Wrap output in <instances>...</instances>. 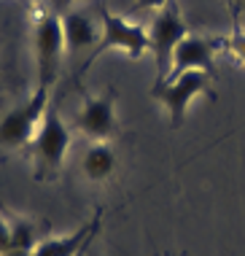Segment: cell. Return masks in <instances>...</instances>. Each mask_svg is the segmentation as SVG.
<instances>
[{"label":"cell","mask_w":245,"mask_h":256,"mask_svg":"<svg viewBox=\"0 0 245 256\" xmlns=\"http://www.w3.org/2000/svg\"><path fill=\"white\" fill-rule=\"evenodd\" d=\"M52 106V89L35 86V92L19 106L6 110L0 116V148H27L32 143V138L38 135L40 122L46 116V108Z\"/></svg>","instance_id":"6da1fadb"},{"label":"cell","mask_w":245,"mask_h":256,"mask_svg":"<svg viewBox=\"0 0 245 256\" xmlns=\"http://www.w3.org/2000/svg\"><path fill=\"white\" fill-rule=\"evenodd\" d=\"M32 46H35V68H38V84L52 89L60 78L62 60H65V38H62V22L54 8H44L35 16L32 27Z\"/></svg>","instance_id":"7a4b0ae2"},{"label":"cell","mask_w":245,"mask_h":256,"mask_svg":"<svg viewBox=\"0 0 245 256\" xmlns=\"http://www.w3.org/2000/svg\"><path fill=\"white\" fill-rule=\"evenodd\" d=\"M210 84H213V76H208V73H202V70H186V73L170 76V78L154 81L151 98L167 110L172 127H180V124L186 122L188 106H192L200 94L213 98V89H210Z\"/></svg>","instance_id":"3957f363"},{"label":"cell","mask_w":245,"mask_h":256,"mask_svg":"<svg viewBox=\"0 0 245 256\" xmlns=\"http://www.w3.org/2000/svg\"><path fill=\"white\" fill-rule=\"evenodd\" d=\"M70 143H73L70 127L65 124L60 110L54 106H48L44 122H40L38 135L27 146L32 151V159H35V172L40 178H57V172L62 170V164L68 159Z\"/></svg>","instance_id":"277c9868"},{"label":"cell","mask_w":245,"mask_h":256,"mask_svg":"<svg viewBox=\"0 0 245 256\" xmlns=\"http://www.w3.org/2000/svg\"><path fill=\"white\" fill-rule=\"evenodd\" d=\"M186 36H188V24L180 14L178 0H167L148 24V52L154 54V62H156V81L170 76L172 54Z\"/></svg>","instance_id":"5b68a950"},{"label":"cell","mask_w":245,"mask_h":256,"mask_svg":"<svg viewBox=\"0 0 245 256\" xmlns=\"http://www.w3.org/2000/svg\"><path fill=\"white\" fill-rule=\"evenodd\" d=\"M105 52H122L130 60H140L143 54H148V27L130 22L127 16H118L110 11H100V40H97L94 52L89 54L86 68L92 65L97 57H102Z\"/></svg>","instance_id":"8992f818"},{"label":"cell","mask_w":245,"mask_h":256,"mask_svg":"<svg viewBox=\"0 0 245 256\" xmlns=\"http://www.w3.org/2000/svg\"><path fill=\"white\" fill-rule=\"evenodd\" d=\"M76 130L89 138L92 143H102L118 132V116H116V98L110 92L89 94L84 98L78 114H76Z\"/></svg>","instance_id":"52a82bcc"},{"label":"cell","mask_w":245,"mask_h":256,"mask_svg":"<svg viewBox=\"0 0 245 256\" xmlns=\"http://www.w3.org/2000/svg\"><path fill=\"white\" fill-rule=\"evenodd\" d=\"M224 49V38H205V36H188L178 44L172 54V70L170 76L186 73V70H202L208 76L216 73V52ZM167 76V78H170Z\"/></svg>","instance_id":"ba28073f"},{"label":"cell","mask_w":245,"mask_h":256,"mask_svg":"<svg viewBox=\"0 0 245 256\" xmlns=\"http://www.w3.org/2000/svg\"><path fill=\"white\" fill-rule=\"evenodd\" d=\"M62 22V38H65V54H81V52H94L97 40H100V30L84 11H65L60 14Z\"/></svg>","instance_id":"9c48e42d"},{"label":"cell","mask_w":245,"mask_h":256,"mask_svg":"<svg viewBox=\"0 0 245 256\" xmlns=\"http://www.w3.org/2000/svg\"><path fill=\"white\" fill-rule=\"evenodd\" d=\"M97 230H100V218L94 216L70 234H52V238L38 240V246L32 248V256H76L94 240Z\"/></svg>","instance_id":"30bf717a"},{"label":"cell","mask_w":245,"mask_h":256,"mask_svg":"<svg viewBox=\"0 0 245 256\" xmlns=\"http://www.w3.org/2000/svg\"><path fill=\"white\" fill-rule=\"evenodd\" d=\"M118 170V154L108 140L89 143V148L81 154V172L89 184H105L116 176Z\"/></svg>","instance_id":"8fae6325"},{"label":"cell","mask_w":245,"mask_h":256,"mask_svg":"<svg viewBox=\"0 0 245 256\" xmlns=\"http://www.w3.org/2000/svg\"><path fill=\"white\" fill-rule=\"evenodd\" d=\"M11 246H19V248L38 246V232H35L30 218H11Z\"/></svg>","instance_id":"7c38bea8"},{"label":"cell","mask_w":245,"mask_h":256,"mask_svg":"<svg viewBox=\"0 0 245 256\" xmlns=\"http://www.w3.org/2000/svg\"><path fill=\"white\" fill-rule=\"evenodd\" d=\"M224 49H226L232 57L240 62V65H245V30H240V27H234L232 36L224 38Z\"/></svg>","instance_id":"4fadbf2b"},{"label":"cell","mask_w":245,"mask_h":256,"mask_svg":"<svg viewBox=\"0 0 245 256\" xmlns=\"http://www.w3.org/2000/svg\"><path fill=\"white\" fill-rule=\"evenodd\" d=\"M11 246V218L0 216V254Z\"/></svg>","instance_id":"5bb4252c"},{"label":"cell","mask_w":245,"mask_h":256,"mask_svg":"<svg viewBox=\"0 0 245 256\" xmlns=\"http://www.w3.org/2000/svg\"><path fill=\"white\" fill-rule=\"evenodd\" d=\"M164 3H167V0H135V6H132V11H148V8L159 11Z\"/></svg>","instance_id":"9a60e30c"},{"label":"cell","mask_w":245,"mask_h":256,"mask_svg":"<svg viewBox=\"0 0 245 256\" xmlns=\"http://www.w3.org/2000/svg\"><path fill=\"white\" fill-rule=\"evenodd\" d=\"M0 256H32V248H19V246H8Z\"/></svg>","instance_id":"2e32d148"},{"label":"cell","mask_w":245,"mask_h":256,"mask_svg":"<svg viewBox=\"0 0 245 256\" xmlns=\"http://www.w3.org/2000/svg\"><path fill=\"white\" fill-rule=\"evenodd\" d=\"M76 0H52V8L57 11V14H65V11H70V6H73Z\"/></svg>","instance_id":"e0dca14e"},{"label":"cell","mask_w":245,"mask_h":256,"mask_svg":"<svg viewBox=\"0 0 245 256\" xmlns=\"http://www.w3.org/2000/svg\"><path fill=\"white\" fill-rule=\"evenodd\" d=\"M89 246H92V243H89ZM89 246L84 248V251H78V254H76V256H89Z\"/></svg>","instance_id":"ac0fdd59"},{"label":"cell","mask_w":245,"mask_h":256,"mask_svg":"<svg viewBox=\"0 0 245 256\" xmlns=\"http://www.w3.org/2000/svg\"><path fill=\"white\" fill-rule=\"evenodd\" d=\"M234 3H245V0H234Z\"/></svg>","instance_id":"d6986e66"}]
</instances>
